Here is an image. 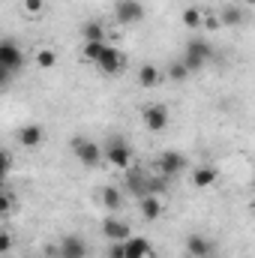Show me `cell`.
Masks as SVG:
<instances>
[{"label":"cell","mask_w":255,"mask_h":258,"mask_svg":"<svg viewBox=\"0 0 255 258\" xmlns=\"http://www.w3.org/2000/svg\"><path fill=\"white\" fill-rule=\"evenodd\" d=\"M105 150V159L114 165V168H129V159H132V150H129V144L123 138H108V144L102 147Z\"/></svg>","instance_id":"4"},{"label":"cell","mask_w":255,"mask_h":258,"mask_svg":"<svg viewBox=\"0 0 255 258\" xmlns=\"http://www.w3.org/2000/svg\"><path fill=\"white\" fill-rule=\"evenodd\" d=\"M24 9L36 15V12H42V9H45V0H24Z\"/></svg>","instance_id":"24"},{"label":"cell","mask_w":255,"mask_h":258,"mask_svg":"<svg viewBox=\"0 0 255 258\" xmlns=\"http://www.w3.org/2000/svg\"><path fill=\"white\" fill-rule=\"evenodd\" d=\"M141 120H144V126L150 129V132H162V129L168 126V108L159 105V102H153V105H147L141 111Z\"/></svg>","instance_id":"6"},{"label":"cell","mask_w":255,"mask_h":258,"mask_svg":"<svg viewBox=\"0 0 255 258\" xmlns=\"http://www.w3.org/2000/svg\"><path fill=\"white\" fill-rule=\"evenodd\" d=\"M192 186H198V189H207V186H213L216 183V168L213 165H201V168H195L192 171Z\"/></svg>","instance_id":"13"},{"label":"cell","mask_w":255,"mask_h":258,"mask_svg":"<svg viewBox=\"0 0 255 258\" xmlns=\"http://www.w3.org/2000/svg\"><path fill=\"white\" fill-rule=\"evenodd\" d=\"M186 249H189V255H195V258H207L213 252V243H210L204 234H189V237H186Z\"/></svg>","instance_id":"12"},{"label":"cell","mask_w":255,"mask_h":258,"mask_svg":"<svg viewBox=\"0 0 255 258\" xmlns=\"http://www.w3.org/2000/svg\"><path fill=\"white\" fill-rule=\"evenodd\" d=\"M57 255H60V258H84V255H87V243H84L78 234H69V237L60 240Z\"/></svg>","instance_id":"10"},{"label":"cell","mask_w":255,"mask_h":258,"mask_svg":"<svg viewBox=\"0 0 255 258\" xmlns=\"http://www.w3.org/2000/svg\"><path fill=\"white\" fill-rule=\"evenodd\" d=\"M105 51H108L105 42H84V60H90V63H99L105 57Z\"/></svg>","instance_id":"19"},{"label":"cell","mask_w":255,"mask_h":258,"mask_svg":"<svg viewBox=\"0 0 255 258\" xmlns=\"http://www.w3.org/2000/svg\"><path fill=\"white\" fill-rule=\"evenodd\" d=\"M9 249H12V234L3 231V234H0V252H9Z\"/></svg>","instance_id":"26"},{"label":"cell","mask_w":255,"mask_h":258,"mask_svg":"<svg viewBox=\"0 0 255 258\" xmlns=\"http://www.w3.org/2000/svg\"><path fill=\"white\" fill-rule=\"evenodd\" d=\"M108 258H126L123 243H111V246H108Z\"/></svg>","instance_id":"25"},{"label":"cell","mask_w":255,"mask_h":258,"mask_svg":"<svg viewBox=\"0 0 255 258\" xmlns=\"http://www.w3.org/2000/svg\"><path fill=\"white\" fill-rule=\"evenodd\" d=\"M189 66L183 63V57H180V60H171V63H168V81H174V84H180V81H186V78H189Z\"/></svg>","instance_id":"18"},{"label":"cell","mask_w":255,"mask_h":258,"mask_svg":"<svg viewBox=\"0 0 255 258\" xmlns=\"http://www.w3.org/2000/svg\"><path fill=\"white\" fill-rule=\"evenodd\" d=\"M36 63L42 66V69H51V66L57 63V54H54L51 48H42V51L36 54Z\"/></svg>","instance_id":"23"},{"label":"cell","mask_w":255,"mask_h":258,"mask_svg":"<svg viewBox=\"0 0 255 258\" xmlns=\"http://www.w3.org/2000/svg\"><path fill=\"white\" fill-rule=\"evenodd\" d=\"M114 18L120 24H138L144 18V3L141 0H117L114 3Z\"/></svg>","instance_id":"5"},{"label":"cell","mask_w":255,"mask_h":258,"mask_svg":"<svg viewBox=\"0 0 255 258\" xmlns=\"http://www.w3.org/2000/svg\"><path fill=\"white\" fill-rule=\"evenodd\" d=\"M81 36H84L87 42H102V36H105V27H102L99 21H87V24L81 27Z\"/></svg>","instance_id":"21"},{"label":"cell","mask_w":255,"mask_h":258,"mask_svg":"<svg viewBox=\"0 0 255 258\" xmlns=\"http://www.w3.org/2000/svg\"><path fill=\"white\" fill-rule=\"evenodd\" d=\"M99 69L105 72V75H117V72H123V66H126V57H123V51L120 48H114V45H108V51H105V57L99 60Z\"/></svg>","instance_id":"9"},{"label":"cell","mask_w":255,"mask_h":258,"mask_svg":"<svg viewBox=\"0 0 255 258\" xmlns=\"http://www.w3.org/2000/svg\"><path fill=\"white\" fill-rule=\"evenodd\" d=\"M243 3H249V6H255V0H243Z\"/></svg>","instance_id":"28"},{"label":"cell","mask_w":255,"mask_h":258,"mask_svg":"<svg viewBox=\"0 0 255 258\" xmlns=\"http://www.w3.org/2000/svg\"><path fill=\"white\" fill-rule=\"evenodd\" d=\"M216 24H219V18H216V15H207V18H204V27H216Z\"/></svg>","instance_id":"27"},{"label":"cell","mask_w":255,"mask_h":258,"mask_svg":"<svg viewBox=\"0 0 255 258\" xmlns=\"http://www.w3.org/2000/svg\"><path fill=\"white\" fill-rule=\"evenodd\" d=\"M69 147H72L75 159H78L81 165H87V168L99 165V159L105 156V150H102L96 141H90V138H72V141H69Z\"/></svg>","instance_id":"1"},{"label":"cell","mask_w":255,"mask_h":258,"mask_svg":"<svg viewBox=\"0 0 255 258\" xmlns=\"http://www.w3.org/2000/svg\"><path fill=\"white\" fill-rule=\"evenodd\" d=\"M219 21H222V24H228V27H237V24H243V12H240V6H234V3L222 6V15H219Z\"/></svg>","instance_id":"17"},{"label":"cell","mask_w":255,"mask_h":258,"mask_svg":"<svg viewBox=\"0 0 255 258\" xmlns=\"http://www.w3.org/2000/svg\"><path fill=\"white\" fill-rule=\"evenodd\" d=\"M0 66H3V81L15 72V69H21L24 66V51L18 48V42H12V39H3L0 42Z\"/></svg>","instance_id":"3"},{"label":"cell","mask_w":255,"mask_h":258,"mask_svg":"<svg viewBox=\"0 0 255 258\" xmlns=\"http://www.w3.org/2000/svg\"><path fill=\"white\" fill-rule=\"evenodd\" d=\"M102 231H105V237H108L111 243H123V240L132 237V234H129V225L120 216H108V219L102 222Z\"/></svg>","instance_id":"8"},{"label":"cell","mask_w":255,"mask_h":258,"mask_svg":"<svg viewBox=\"0 0 255 258\" xmlns=\"http://www.w3.org/2000/svg\"><path fill=\"white\" fill-rule=\"evenodd\" d=\"M183 168H186V156H183V153L165 150V153L159 156V171H162V177H177Z\"/></svg>","instance_id":"7"},{"label":"cell","mask_w":255,"mask_h":258,"mask_svg":"<svg viewBox=\"0 0 255 258\" xmlns=\"http://www.w3.org/2000/svg\"><path fill=\"white\" fill-rule=\"evenodd\" d=\"M141 216H144L147 222H153V219H159V216H162V201H159L153 192L141 198Z\"/></svg>","instance_id":"14"},{"label":"cell","mask_w":255,"mask_h":258,"mask_svg":"<svg viewBox=\"0 0 255 258\" xmlns=\"http://www.w3.org/2000/svg\"><path fill=\"white\" fill-rule=\"evenodd\" d=\"M123 249H126V258H147L150 240H144V237H129V240H123Z\"/></svg>","instance_id":"15"},{"label":"cell","mask_w":255,"mask_h":258,"mask_svg":"<svg viewBox=\"0 0 255 258\" xmlns=\"http://www.w3.org/2000/svg\"><path fill=\"white\" fill-rule=\"evenodd\" d=\"M42 138H45V132L39 123H27V126L18 129V144H24V147H39Z\"/></svg>","instance_id":"11"},{"label":"cell","mask_w":255,"mask_h":258,"mask_svg":"<svg viewBox=\"0 0 255 258\" xmlns=\"http://www.w3.org/2000/svg\"><path fill=\"white\" fill-rule=\"evenodd\" d=\"M138 81H141V87H156V84L162 81V72L153 63H144L138 69Z\"/></svg>","instance_id":"16"},{"label":"cell","mask_w":255,"mask_h":258,"mask_svg":"<svg viewBox=\"0 0 255 258\" xmlns=\"http://www.w3.org/2000/svg\"><path fill=\"white\" fill-rule=\"evenodd\" d=\"M210 57H213V45H210L207 39H198V36H195V39L186 42V48H183V63L189 66L192 72L201 69Z\"/></svg>","instance_id":"2"},{"label":"cell","mask_w":255,"mask_h":258,"mask_svg":"<svg viewBox=\"0 0 255 258\" xmlns=\"http://www.w3.org/2000/svg\"><path fill=\"white\" fill-rule=\"evenodd\" d=\"M183 24H186L189 30H198V27L204 24V15H201V9H195V6L183 9Z\"/></svg>","instance_id":"22"},{"label":"cell","mask_w":255,"mask_h":258,"mask_svg":"<svg viewBox=\"0 0 255 258\" xmlns=\"http://www.w3.org/2000/svg\"><path fill=\"white\" fill-rule=\"evenodd\" d=\"M99 198H102V204H105L111 213H117V210H120V204H123V201H120V189H117V186H105Z\"/></svg>","instance_id":"20"}]
</instances>
